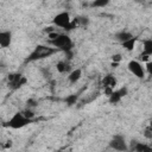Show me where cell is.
<instances>
[{
    "instance_id": "obj_1",
    "label": "cell",
    "mask_w": 152,
    "mask_h": 152,
    "mask_svg": "<svg viewBox=\"0 0 152 152\" xmlns=\"http://www.w3.org/2000/svg\"><path fill=\"white\" fill-rule=\"evenodd\" d=\"M56 51H57V49L53 48V46L51 48V46H48V45H38L28 55V57L26 58V62H34V61H38V59H42V58H46V57L53 55Z\"/></svg>"
},
{
    "instance_id": "obj_2",
    "label": "cell",
    "mask_w": 152,
    "mask_h": 152,
    "mask_svg": "<svg viewBox=\"0 0 152 152\" xmlns=\"http://www.w3.org/2000/svg\"><path fill=\"white\" fill-rule=\"evenodd\" d=\"M49 42H50V44L53 48H56L57 50H62L64 52L70 51L72 49V40H71V38L68 34H64V33H59L56 38H53V39H51Z\"/></svg>"
},
{
    "instance_id": "obj_3",
    "label": "cell",
    "mask_w": 152,
    "mask_h": 152,
    "mask_svg": "<svg viewBox=\"0 0 152 152\" xmlns=\"http://www.w3.org/2000/svg\"><path fill=\"white\" fill-rule=\"evenodd\" d=\"M31 120H32V119L27 118L23 112H20V113L18 112V113H15V114L8 120L7 126L11 127V128L18 129V128H23V127H25L26 125L31 124Z\"/></svg>"
},
{
    "instance_id": "obj_4",
    "label": "cell",
    "mask_w": 152,
    "mask_h": 152,
    "mask_svg": "<svg viewBox=\"0 0 152 152\" xmlns=\"http://www.w3.org/2000/svg\"><path fill=\"white\" fill-rule=\"evenodd\" d=\"M71 21H72V19H70V14L68 12H61L57 15H55L52 19V23L55 26H58V27H61L63 30H68V31L72 30Z\"/></svg>"
},
{
    "instance_id": "obj_5",
    "label": "cell",
    "mask_w": 152,
    "mask_h": 152,
    "mask_svg": "<svg viewBox=\"0 0 152 152\" xmlns=\"http://www.w3.org/2000/svg\"><path fill=\"white\" fill-rule=\"evenodd\" d=\"M128 70L138 78H144L145 77V68L139 61H131L127 65Z\"/></svg>"
},
{
    "instance_id": "obj_6",
    "label": "cell",
    "mask_w": 152,
    "mask_h": 152,
    "mask_svg": "<svg viewBox=\"0 0 152 152\" xmlns=\"http://www.w3.org/2000/svg\"><path fill=\"white\" fill-rule=\"evenodd\" d=\"M109 146L113 150H116V151H126L128 148L125 138L122 135H120V134H116V135H114L112 138V140L109 141Z\"/></svg>"
},
{
    "instance_id": "obj_7",
    "label": "cell",
    "mask_w": 152,
    "mask_h": 152,
    "mask_svg": "<svg viewBox=\"0 0 152 152\" xmlns=\"http://www.w3.org/2000/svg\"><path fill=\"white\" fill-rule=\"evenodd\" d=\"M25 83H26V78L23 75H20V74L8 75V86L11 89H18Z\"/></svg>"
},
{
    "instance_id": "obj_8",
    "label": "cell",
    "mask_w": 152,
    "mask_h": 152,
    "mask_svg": "<svg viewBox=\"0 0 152 152\" xmlns=\"http://www.w3.org/2000/svg\"><path fill=\"white\" fill-rule=\"evenodd\" d=\"M116 86V78L113 76V75H106L103 78H102V87L104 88V93L109 96L114 88Z\"/></svg>"
},
{
    "instance_id": "obj_9",
    "label": "cell",
    "mask_w": 152,
    "mask_h": 152,
    "mask_svg": "<svg viewBox=\"0 0 152 152\" xmlns=\"http://www.w3.org/2000/svg\"><path fill=\"white\" fill-rule=\"evenodd\" d=\"M126 95H127V88L126 87H122V88H120L118 90H113V93L108 96L109 97V102L113 103V104H115V103L120 102V100L124 96H126Z\"/></svg>"
},
{
    "instance_id": "obj_10",
    "label": "cell",
    "mask_w": 152,
    "mask_h": 152,
    "mask_svg": "<svg viewBox=\"0 0 152 152\" xmlns=\"http://www.w3.org/2000/svg\"><path fill=\"white\" fill-rule=\"evenodd\" d=\"M12 43V33L11 31H2L0 32V46L7 48Z\"/></svg>"
},
{
    "instance_id": "obj_11",
    "label": "cell",
    "mask_w": 152,
    "mask_h": 152,
    "mask_svg": "<svg viewBox=\"0 0 152 152\" xmlns=\"http://www.w3.org/2000/svg\"><path fill=\"white\" fill-rule=\"evenodd\" d=\"M88 24H89V19L87 17H76L71 21L72 28H76V27H86Z\"/></svg>"
},
{
    "instance_id": "obj_12",
    "label": "cell",
    "mask_w": 152,
    "mask_h": 152,
    "mask_svg": "<svg viewBox=\"0 0 152 152\" xmlns=\"http://www.w3.org/2000/svg\"><path fill=\"white\" fill-rule=\"evenodd\" d=\"M81 76H82V70L81 69H75V70H72V71L69 72L68 78H69L70 83H76L81 78Z\"/></svg>"
},
{
    "instance_id": "obj_13",
    "label": "cell",
    "mask_w": 152,
    "mask_h": 152,
    "mask_svg": "<svg viewBox=\"0 0 152 152\" xmlns=\"http://www.w3.org/2000/svg\"><path fill=\"white\" fill-rule=\"evenodd\" d=\"M132 150H134L137 152H150V151H152V147L144 144V142H137L135 141V145L132 146Z\"/></svg>"
},
{
    "instance_id": "obj_14",
    "label": "cell",
    "mask_w": 152,
    "mask_h": 152,
    "mask_svg": "<svg viewBox=\"0 0 152 152\" xmlns=\"http://www.w3.org/2000/svg\"><path fill=\"white\" fill-rule=\"evenodd\" d=\"M132 37H133V34H132L131 32H128V31H120V32H118V33L115 34V39L119 40L120 43H124L125 40L132 38Z\"/></svg>"
},
{
    "instance_id": "obj_15",
    "label": "cell",
    "mask_w": 152,
    "mask_h": 152,
    "mask_svg": "<svg viewBox=\"0 0 152 152\" xmlns=\"http://www.w3.org/2000/svg\"><path fill=\"white\" fill-rule=\"evenodd\" d=\"M135 43H137V38L132 37L127 40H125L124 43H121V45L124 46V49H126L127 51H133V49L135 48Z\"/></svg>"
},
{
    "instance_id": "obj_16",
    "label": "cell",
    "mask_w": 152,
    "mask_h": 152,
    "mask_svg": "<svg viewBox=\"0 0 152 152\" xmlns=\"http://www.w3.org/2000/svg\"><path fill=\"white\" fill-rule=\"evenodd\" d=\"M56 68H57V71L61 72V74H64V72H68L70 70V64L66 62V61H59L57 64H56Z\"/></svg>"
},
{
    "instance_id": "obj_17",
    "label": "cell",
    "mask_w": 152,
    "mask_h": 152,
    "mask_svg": "<svg viewBox=\"0 0 152 152\" xmlns=\"http://www.w3.org/2000/svg\"><path fill=\"white\" fill-rule=\"evenodd\" d=\"M142 52L148 55V56H152V39L144 40V43H142Z\"/></svg>"
},
{
    "instance_id": "obj_18",
    "label": "cell",
    "mask_w": 152,
    "mask_h": 152,
    "mask_svg": "<svg viewBox=\"0 0 152 152\" xmlns=\"http://www.w3.org/2000/svg\"><path fill=\"white\" fill-rule=\"evenodd\" d=\"M110 0H93L90 6L91 7H106Z\"/></svg>"
},
{
    "instance_id": "obj_19",
    "label": "cell",
    "mask_w": 152,
    "mask_h": 152,
    "mask_svg": "<svg viewBox=\"0 0 152 152\" xmlns=\"http://www.w3.org/2000/svg\"><path fill=\"white\" fill-rule=\"evenodd\" d=\"M65 101H66V103H68L69 106H72V104H75L76 101H77V95H76V94L70 95V96H68V97L65 99Z\"/></svg>"
},
{
    "instance_id": "obj_20",
    "label": "cell",
    "mask_w": 152,
    "mask_h": 152,
    "mask_svg": "<svg viewBox=\"0 0 152 152\" xmlns=\"http://www.w3.org/2000/svg\"><path fill=\"white\" fill-rule=\"evenodd\" d=\"M23 113L27 116V118H30V119H32L33 116H34V113H33V109H31V108H26L25 110H23Z\"/></svg>"
},
{
    "instance_id": "obj_21",
    "label": "cell",
    "mask_w": 152,
    "mask_h": 152,
    "mask_svg": "<svg viewBox=\"0 0 152 152\" xmlns=\"http://www.w3.org/2000/svg\"><path fill=\"white\" fill-rule=\"evenodd\" d=\"M145 70L147 71V74H148V75H151V76H152V61L146 62V64H145Z\"/></svg>"
},
{
    "instance_id": "obj_22",
    "label": "cell",
    "mask_w": 152,
    "mask_h": 152,
    "mask_svg": "<svg viewBox=\"0 0 152 152\" xmlns=\"http://www.w3.org/2000/svg\"><path fill=\"white\" fill-rule=\"evenodd\" d=\"M26 104H27V108L33 109V108L37 106V101H36V100H33V99H30V100H27Z\"/></svg>"
},
{
    "instance_id": "obj_23",
    "label": "cell",
    "mask_w": 152,
    "mask_h": 152,
    "mask_svg": "<svg viewBox=\"0 0 152 152\" xmlns=\"http://www.w3.org/2000/svg\"><path fill=\"white\" fill-rule=\"evenodd\" d=\"M121 58H122V57H121V55H120V53H115V55H113V56H112V62H113V63H118V64H119V63H120V61H121Z\"/></svg>"
},
{
    "instance_id": "obj_24",
    "label": "cell",
    "mask_w": 152,
    "mask_h": 152,
    "mask_svg": "<svg viewBox=\"0 0 152 152\" xmlns=\"http://www.w3.org/2000/svg\"><path fill=\"white\" fill-rule=\"evenodd\" d=\"M144 135H145L146 138H148V139H152V128H151V127H148L147 129H145Z\"/></svg>"
},
{
    "instance_id": "obj_25",
    "label": "cell",
    "mask_w": 152,
    "mask_h": 152,
    "mask_svg": "<svg viewBox=\"0 0 152 152\" xmlns=\"http://www.w3.org/2000/svg\"><path fill=\"white\" fill-rule=\"evenodd\" d=\"M148 57H150L148 55H146V53H144V52H142V53L139 56V59H140V61H142V62H148Z\"/></svg>"
},
{
    "instance_id": "obj_26",
    "label": "cell",
    "mask_w": 152,
    "mask_h": 152,
    "mask_svg": "<svg viewBox=\"0 0 152 152\" xmlns=\"http://www.w3.org/2000/svg\"><path fill=\"white\" fill-rule=\"evenodd\" d=\"M137 1H138V2H141V1H144V0H137Z\"/></svg>"
},
{
    "instance_id": "obj_27",
    "label": "cell",
    "mask_w": 152,
    "mask_h": 152,
    "mask_svg": "<svg viewBox=\"0 0 152 152\" xmlns=\"http://www.w3.org/2000/svg\"><path fill=\"white\" fill-rule=\"evenodd\" d=\"M150 127H151V128H152V122H151V125H150Z\"/></svg>"
}]
</instances>
